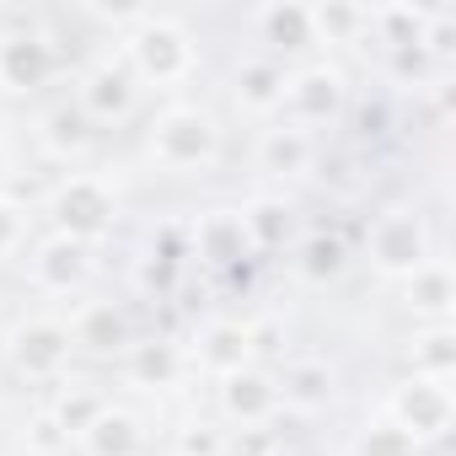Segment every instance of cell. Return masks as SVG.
Segmentation results:
<instances>
[{
  "label": "cell",
  "mask_w": 456,
  "mask_h": 456,
  "mask_svg": "<svg viewBox=\"0 0 456 456\" xmlns=\"http://www.w3.org/2000/svg\"><path fill=\"white\" fill-rule=\"evenodd\" d=\"M151 161L167 167V172H199L220 156V124L193 108V102H177V108H161L151 118V140H145Z\"/></svg>",
  "instance_id": "obj_1"
},
{
  "label": "cell",
  "mask_w": 456,
  "mask_h": 456,
  "mask_svg": "<svg viewBox=\"0 0 456 456\" xmlns=\"http://www.w3.org/2000/svg\"><path fill=\"white\" fill-rule=\"evenodd\" d=\"M188 70H193V38L172 17L145 12L129 33V76L151 86H177L188 81Z\"/></svg>",
  "instance_id": "obj_2"
},
{
  "label": "cell",
  "mask_w": 456,
  "mask_h": 456,
  "mask_svg": "<svg viewBox=\"0 0 456 456\" xmlns=\"http://www.w3.org/2000/svg\"><path fill=\"white\" fill-rule=\"evenodd\" d=\"M49 215H54V225H60V237H70V242H102L113 225H118V199H113V188L102 183V177H65L60 188H54V199H49Z\"/></svg>",
  "instance_id": "obj_3"
},
{
  "label": "cell",
  "mask_w": 456,
  "mask_h": 456,
  "mask_svg": "<svg viewBox=\"0 0 456 456\" xmlns=\"http://www.w3.org/2000/svg\"><path fill=\"white\" fill-rule=\"evenodd\" d=\"M349 102V86H344V70L338 65H306L296 76H285V97H280V113L290 129L312 134L322 124H333Z\"/></svg>",
  "instance_id": "obj_4"
},
{
  "label": "cell",
  "mask_w": 456,
  "mask_h": 456,
  "mask_svg": "<svg viewBox=\"0 0 456 456\" xmlns=\"http://www.w3.org/2000/svg\"><path fill=\"white\" fill-rule=\"evenodd\" d=\"M365 253L381 274L392 280H408L413 269H424L435 253H429V232H424V220L413 209H387L376 225H370V237H365Z\"/></svg>",
  "instance_id": "obj_5"
},
{
  "label": "cell",
  "mask_w": 456,
  "mask_h": 456,
  "mask_svg": "<svg viewBox=\"0 0 456 456\" xmlns=\"http://www.w3.org/2000/svg\"><path fill=\"white\" fill-rule=\"evenodd\" d=\"M387 419H392L397 429H408L419 445H424V440H440V435L451 429V419H456L451 387H445V381H429V376H408V381L392 387Z\"/></svg>",
  "instance_id": "obj_6"
},
{
  "label": "cell",
  "mask_w": 456,
  "mask_h": 456,
  "mask_svg": "<svg viewBox=\"0 0 456 456\" xmlns=\"http://www.w3.org/2000/svg\"><path fill=\"white\" fill-rule=\"evenodd\" d=\"M70 349H76V338H70V322H60V317H28V322H17L12 338H6L12 365H17L28 381L60 376V370L70 365Z\"/></svg>",
  "instance_id": "obj_7"
},
{
  "label": "cell",
  "mask_w": 456,
  "mask_h": 456,
  "mask_svg": "<svg viewBox=\"0 0 456 456\" xmlns=\"http://www.w3.org/2000/svg\"><path fill=\"white\" fill-rule=\"evenodd\" d=\"M220 413L242 424V429H258L280 413V387L269 370L248 365V370H232V376H220Z\"/></svg>",
  "instance_id": "obj_8"
},
{
  "label": "cell",
  "mask_w": 456,
  "mask_h": 456,
  "mask_svg": "<svg viewBox=\"0 0 456 456\" xmlns=\"http://www.w3.org/2000/svg\"><path fill=\"white\" fill-rule=\"evenodd\" d=\"M134 92H140V81L129 76V65L102 60V65H92V70H86L76 108H81L92 124H108V118H124V113L134 108Z\"/></svg>",
  "instance_id": "obj_9"
},
{
  "label": "cell",
  "mask_w": 456,
  "mask_h": 456,
  "mask_svg": "<svg viewBox=\"0 0 456 456\" xmlns=\"http://www.w3.org/2000/svg\"><path fill=\"white\" fill-rule=\"evenodd\" d=\"M86 274H92V248L86 242H70V237H49V242H38V253H33V285L38 290H49V296H70V290H81L86 285Z\"/></svg>",
  "instance_id": "obj_10"
},
{
  "label": "cell",
  "mask_w": 456,
  "mask_h": 456,
  "mask_svg": "<svg viewBox=\"0 0 456 456\" xmlns=\"http://www.w3.org/2000/svg\"><path fill=\"white\" fill-rule=\"evenodd\" d=\"M199 365L204 370H215V376H232V370H248L253 365V328L248 322H237V317H215V322H204L199 328Z\"/></svg>",
  "instance_id": "obj_11"
},
{
  "label": "cell",
  "mask_w": 456,
  "mask_h": 456,
  "mask_svg": "<svg viewBox=\"0 0 456 456\" xmlns=\"http://www.w3.org/2000/svg\"><path fill=\"white\" fill-rule=\"evenodd\" d=\"M54 76V49L33 33H12L0 38V86L6 92H33Z\"/></svg>",
  "instance_id": "obj_12"
},
{
  "label": "cell",
  "mask_w": 456,
  "mask_h": 456,
  "mask_svg": "<svg viewBox=\"0 0 456 456\" xmlns=\"http://www.w3.org/2000/svg\"><path fill=\"white\" fill-rule=\"evenodd\" d=\"M70 338H76L81 349H97V354H124V349L134 344L129 317H124V306H113V301L81 306V312L70 317Z\"/></svg>",
  "instance_id": "obj_13"
},
{
  "label": "cell",
  "mask_w": 456,
  "mask_h": 456,
  "mask_svg": "<svg viewBox=\"0 0 456 456\" xmlns=\"http://www.w3.org/2000/svg\"><path fill=\"white\" fill-rule=\"evenodd\" d=\"M81 445H86V456H140V451H145V424H140V413L108 403V408L81 429Z\"/></svg>",
  "instance_id": "obj_14"
},
{
  "label": "cell",
  "mask_w": 456,
  "mask_h": 456,
  "mask_svg": "<svg viewBox=\"0 0 456 456\" xmlns=\"http://www.w3.org/2000/svg\"><path fill=\"white\" fill-rule=\"evenodd\" d=\"M193 248L204 264L225 269V264H242L248 258V232H242V215L232 209H209L199 225H193Z\"/></svg>",
  "instance_id": "obj_15"
},
{
  "label": "cell",
  "mask_w": 456,
  "mask_h": 456,
  "mask_svg": "<svg viewBox=\"0 0 456 456\" xmlns=\"http://www.w3.org/2000/svg\"><path fill=\"white\" fill-rule=\"evenodd\" d=\"M312 156H317L312 134H301L290 124H274L258 134V172H269V177H301V172H312Z\"/></svg>",
  "instance_id": "obj_16"
},
{
  "label": "cell",
  "mask_w": 456,
  "mask_h": 456,
  "mask_svg": "<svg viewBox=\"0 0 456 456\" xmlns=\"http://www.w3.org/2000/svg\"><path fill=\"white\" fill-rule=\"evenodd\" d=\"M274 387H280V403H285V408L317 413V408H328V397H333V370H328L322 360H290L285 376H274Z\"/></svg>",
  "instance_id": "obj_17"
},
{
  "label": "cell",
  "mask_w": 456,
  "mask_h": 456,
  "mask_svg": "<svg viewBox=\"0 0 456 456\" xmlns=\"http://www.w3.org/2000/svg\"><path fill=\"white\" fill-rule=\"evenodd\" d=\"M408 306L429 322H445L451 306H456V280H451V264L445 258H429L424 269L408 274Z\"/></svg>",
  "instance_id": "obj_18"
},
{
  "label": "cell",
  "mask_w": 456,
  "mask_h": 456,
  "mask_svg": "<svg viewBox=\"0 0 456 456\" xmlns=\"http://www.w3.org/2000/svg\"><path fill=\"white\" fill-rule=\"evenodd\" d=\"M124 370H129V381H140V387H172V381L183 376V349L167 344V338H134V344L124 349Z\"/></svg>",
  "instance_id": "obj_19"
},
{
  "label": "cell",
  "mask_w": 456,
  "mask_h": 456,
  "mask_svg": "<svg viewBox=\"0 0 456 456\" xmlns=\"http://www.w3.org/2000/svg\"><path fill=\"white\" fill-rule=\"evenodd\" d=\"M285 97V70L274 60H242L237 65V102L248 113H274Z\"/></svg>",
  "instance_id": "obj_20"
},
{
  "label": "cell",
  "mask_w": 456,
  "mask_h": 456,
  "mask_svg": "<svg viewBox=\"0 0 456 456\" xmlns=\"http://www.w3.org/2000/svg\"><path fill=\"white\" fill-rule=\"evenodd\" d=\"M408 360H413V376L451 381V370H456V333H451V322H429V328L413 338Z\"/></svg>",
  "instance_id": "obj_21"
},
{
  "label": "cell",
  "mask_w": 456,
  "mask_h": 456,
  "mask_svg": "<svg viewBox=\"0 0 456 456\" xmlns=\"http://www.w3.org/2000/svg\"><path fill=\"white\" fill-rule=\"evenodd\" d=\"M44 145L54 156H81L92 145V118L76 108V102H60L49 118H44Z\"/></svg>",
  "instance_id": "obj_22"
},
{
  "label": "cell",
  "mask_w": 456,
  "mask_h": 456,
  "mask_svg": "<svg viewBox=\"0 0 456 456\" xmlns=\"http://www.w3.org/2000/svg\"><path fill=\"white\" fill-rule=\"evenodd\" d=\"M312 17V44L328 38V44H354L360 33H370V12L365 6H306Z\"/></svg>",
  "instance_id": "obj_23"
},
{
  "label": "cell",
  "mask_w": 456,
  "mask_h": 456,
  "mask_svg": "<svg viewBox=\"0 0 456 456\" xmlns=\"http://www.w3.org/2000/svg\"><path fill=\"white\" fill-rule=\"evenodd\" d=\"M258 33L274 49H306L312 44V17H306V6H269V12H258Z\"/></svg>",
  "instance_id": "obj_24"
},
{
  "label": "cell",
  "mask_w": 456,
  "mask_h": 456,
  "mask_svg": "<svg viewBox=\"0 0 456 456\" xmlns=\"http://www.w3.org/2000/svg\"><path fill=\"white\" fill-rule=\"evenodd\" d=\"M242 232H248V248H280L290 237V209L280 199H258L242 209Z\"/></svg>",
  "instance_id": "obj_25"
},
{
  "label": "cell",
  "mask_w": 456,
  "mask_h": 456,
  "mask_svg": "<svg viewBox=\"0 0 456 456\" xmlns=\"http://www.w3.org/2000/svg\"><path fill=\"white\" fill-rule=\"evenodd\" d=\"M354 456H419V440H413L408 429H397L392 419H376V424L360 429Z\"/></svg>",
  "instance_id": "obj_26"
},
{
  "label": "cell",
  "mask_w": 456,
  "mask_h": 456,
  "mask_svg": "<svg viewBox=\"0 0 456 456\" xmlns=\"http://www.w3.org/2000/svg\"><path fill=\"white\" fill-rule=\"evenodd\" d=\"M296 269H301V280H312V285L333 280V274L344 269V242H338V237H306Z\"/></svg>",
  "instance_id": "obj_27"
},
{
  "label": "cell",
  "mask_w": 456,
  "mask_h": 456,
  "mask_svg": "<svg viewBox=\"0 0 456 456\" xmlns=\"http://www.w3.org/2000/svg\"><path fill=\"white\" fill-rule=\"evenodd\" d=\"M102 408H108V397H97V392L76 387V392H65V397H60L54 408H49V413H54V419L65 424V435H70V440H81V429H86V424H92V419H97Z\"/></svg>",
  "instance_id": "obj_28"
},
{
  "label": "cell",
  "mask_w": 456,
  "mask_h": 456,
  "mask_svg": "<svg viewBox=\"0 0 456 456\" xmlns=\"http://www.w3.org/2000/svg\"><path fill=\"white\" fill-rule=\"evenodd\" d=\"M65 445H70L65 424H60V419H54V413L44 408V413H38V419L28 424V451H38V456H60Z\"/></svg>",
  "instance_id": "obj_29"
},
{
  "label": "cell",
  "mask_w": 456,
  "mask_h": 456,
  "mask_svg": "<svg viewBox=\"0 0 456 456\" xmlns=\"http://www.w3.org/2000/svg\"><path fill=\"white\" fill-rule=\"evenodd\" d=\"M28 242V209L17 199H0V258H12Z\"/></svg>",
  "instance_id": "obj_30"
},
{
  "label": "cell",
  "mask_w": 456,
  "mask_h": 456,
  "mask_svg": "<svg viewBox=\"0 0 456 456\" xmlns=\"http://www.w3.org/2000/svg\"><path fill=\"white\" fill-rule=\"evenodd\" d=\"M387 54H392V76H397V81H424L429 65H435L419 44H403V49H387Z\"/></svg>",
  "instance_id": "obj_31"
},
{
  "label": "cell",
  "mask_w": 456,
  "mask_h": 456,
  "mask_svg": "<svg viewBox=\"0 0 456 456\" xmlns=\"http://www.w3.org/2000/svg\"><path fill=\"white\" fill-rule=\"evenodd\" d=\"M177 456H225V440H220V435H215L209 424H193V429L183 435Z\"/></svg>",
  "instance_id": "obj_32"
}]
</instances>
